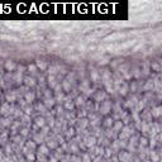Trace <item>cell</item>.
I'll return each instance as SVG.
<instances>
[{"label":"cell","mask_w":162,"mask_h":162,"mask_svg":"<svg viewBox=\"0 0 162 162\" xmlns=\"http://www.w3.org/2000/svg\"><path fill=\"white\" fill-rule=\"evenodd\" d=\"M5 99H6V103L13 104L15 100L18 99L17 91H15V90H6V91H5Z\"/></svg>","instance_id":"cell-1"},{"label":"cell","mask_w":162,"mask_h":162,"mask_svg":"<svg viewBox=\"0 0 162 162\" xmlns=\"http://www.w3.org/2000/svg\"><path fill=\"white\" fill-rule=\"evenodd\" d=\"M105 152H106V153H105V156H106V157H110V156H111V149H110V148H106V149H105Z\"/></svg>","instance_id":"cell-25"},{"label":"cell","mask_w":162,"mask_h":162,"mask_svg":"<svg viewBox=\"0 0 162 162\" xmlns=\"http://www.w3.org/2000/svg\"><path fill=\"white\" fill-rule=\"evenodd\" d=\"M0 100H1V96H0Z\"/></svg>","instance_id":"cell-30"},{"label":"cell","mask_w":162,"mask_h":162,"mask_svg":"<svg viewBox=\"0 0 162 162\" xmlns=\"http://www.w3.org/2000/svg\"><path fill=\"white\" fill-rule=\"evenodd\" d=\"M57 160L55 158V157H52V158H49V162H56Z\"/></svg>","instance_id":"cell-28"},{"label":"cell","mask_w":162,"mask_h":162,"mask_svg":"<svg viewBox=\"0 0 162 162\" xmlns=\"http://www.w3.org/2000/svg\"><path fill=\"white\" fill-rule=\"evenodd\" d=\"M81 162H91L90 161V157H89L87 153H85V155L82 156V161H81Z\"/></svg>","instance_id":"cell-22"},{"label":"cell","mask_w":162,"mask_h":162,"mask_svg":"<svg viewBox=\"0 0 162 162\" xmlns=\"http://www.w3.org/2000/svg\"><path fill=\"white\" fill-rule=\"evenodd\" d=\"M0 162H6L5 160H0Z\"/></svg>","instance_id":"cell-29"},{"label":"cell","mask_w":162,"mask_h":162,"mask_svg":"<svg viewBox=\"0 0 162 162\" xmlns=\"http://www.w3.org/2000/svg\"><path fill=\"white\" fill-rule=\"evenodd\" d=\"M79 125L81 127V128H85L87 124H89V122H87V119H81V120H79Z\"/></svg>","instance_id":"cell-20"},{"label":"cell","mask_w":162,"mask_h":162,"mask_svg":"<svg viewBox=\"0 0 162 162\" xmlns=\"http://www.w3.org/2000/svg\"><path fill=\"white\" fill-rule=\"evenodd\" d=\"M34 123H36L37 128H43V127L46 125V118L44 117H38V118H36Z\"/></svg>","instance_id":"cell-5"},{"label":"cell","mask_w":162,"mask_h":162,"mask_svg":"<svg viewBox=\"0 0 162 162\" xmlns=\"http://www.w3.org/2000/svg\"><path fill=\"white\" fill-rule=\"evenodd\" d=\"M37 67H38V68H41V70H46V67H47V63H46L44 61L37 60Z\"/></svg>","instance_id":"cell-13"},{"label":"cell","mask_w":162,"mask_h":162,"mask_svg":"<svg viewBox=\"0 0 162 162\" xmlns=\"http://www.w3.org/2000/svg\"><path fill=\"white\" fill-rule=\"evenodd\" d=\"M127 90H128V86L125 84H123V87H119V92L122 95H127Z\"/></svg>","instance_id":"cell-18"},{"label":"cell","mask_w":162,"mask_h":162,"mask_svg":"<svg viewBox=\"0 0 162 162\" xmlns=\"http://www.w3.org/2000/svg\"><path fill=\"white\" fill-rule=\"evenodd\" d=\"M99 79H100V77H99V74H98V72H96L95 70L91 71V81H92V82H98Z\"/></svg>","instance_id":"cell-14"},{"label":"cell","mask_w":162,"mask_h":162,"mask_svg":"<svg viewBox=\"0 0 162 162\" xmlns=\"http://www.w3.org/2000/svg\"><path fill=\"white\" fill-rule=\"evenodd\" d=\"M141 144L146 146V144H147V139H146V138H142V139H141Z\"/></svg>","instance_id":"cell-27"},{"label":"cell","mask_w":162,"mask_h":162,"mask_svg":"<svg viewBox=\"0 0 162 162\" xmlns=\"http://www.w3.org/2000/svg\"><path fill=\"white\" fill-rule=\"evenodd\" d=\"M24 98H25V101L30 104V103L34 101V99H36V94H34L33 91H27L24 94Z\"/></svg>","instance_id":"cell-4"},{"label":"cell","mask_w":162,"mask_h":162,"mask_svg":"<svg viewBox=\"0 0 162 162\" xmlns=\"http://www.w3.org/2000/svg\"><path fill=\"white\" fill-rule=\"evenodd\" d=\"M0 94H1V91H0Z\"/></svg>","instance_id":"cell-31"},{"label":"cell","mask_w":162,"mask_h":162,"mask_svg":"<svg viewBox=\"0 0 162 162\" xmlns=\"http://www.w3.org/2000/svg\"><path fill=\"white\" fill-rule=\"evenodd\" d=\"M19 132H20L22 136H27V134H28V132H29V129L28 128H23L22 130H19Z\"/></svg>","instance_id":"cell-23"},{"label":"cell","mask_w":162,"mask_h":162,"mask_svg":"<svg viewBox=\"0 0 162 162\" xmlns=\"http://www.w3.org/2000/svg\"><path fill=\"white\" fill-rule=\"evenodd\" d=\"M56 104V99L55 98H49V99H44V103H43V105L46 106V108H52L53 105Z\"/></svg>","instance_id":"cell-7"},{"label":"cell","mask_w":162,"mask_h":162,"mask_svg":"<svg viewBox=\"0 0 162 162\" xmlns=\"http://www.w3.org/2000/svg\"><path fill=\"white\" fill-rule=\"evenodd\" d=\"M24 85L27 87H32V86H34L36 85V80H34V77H30V76H27V77H24Z\"/></svg>","instance_id":"cell-6"},{"label":"cell","mask_w":162,"mask_h":162,"mask_svg":"<svg viewBox=\"0 0 162 162\" xmlns=\"http://www.w3.org/2000/svg\"><path fill=\"white\" fill-rule=\"evenodd\" d=\"M76 105H77V106H80V105H84V104H85V98H84V96H79V98L77 99H76Z\"/></svg>","instance_id":"cell-16"},{"label":"cell","mask_w":162,"mask_h":162,"mask_svg":"<svg viewBox=\"0 0 162 162\" xmlns=\"http://www.w3.org/2000/svg\"><path fill=\"white\" fill-rule=\"evenodd\" d=\"M94 162H103V158H101V156H96L95 158H94Z\"/></svg>","instance_id":"cell-26"},{"label":"cell","mask_w":162,"mask_h":162,"mask_svg":"<svg viewBox=\"0 0 162 162\" xmlns=\"http://www.w3.org/2000/svg\"><path fill=\"white\" fill-rule=\"evenodd\" d=\"M44 95H46V99H49V98L52 96L51 90H46V91H44Z\"/></svg>","instance_id":"cell-24"},{"label":"cell","mask_w":162,"mask_h":162,"mask_svg":"<svg viewBox=\"0 0 162 162\" xmlns=\"http://www.w3.org/2000/svg\"><path fill=\"white\" fill-rule=\"evenodd\" d=\"M65 106H66L67 109H72V108H74V101H72V100L66 99V104H65Z\"/></svg>","instance_id":"cell-19"},{"label":"cell","mask_w":162,"mask_h":162,"mask_svg":"<svg viewBox=\"0 0 162 162\" xmlns=\"http://www.w3.org/2000/svg\"><path fill=\"white\" fill-rule=\"evenodd\" d=\"M28 70L32 72V74H34V72H37V66H36V65H29V66H28Z\"/></svg>","instance_id":"cell-21"},{"label":"cell","mask_w":162,"mask_h":162,"mask_svg":"<svg viewBox=\"0 0 162 162\" xmlns=\"http://www.w3.org/2000/svg\"><path fill=\"white\" fill-rule=\"evenodd\" d=\"M122 127H123V123H122V120H119V122H115V124L113 125V129L115 132H119V130L122 129Z\"/></svg>","instance_id":"cell-15"},{"label":"cell","mask_w":162,"mask_h":162,"mask_svg":"<svg viewBox=\"0 0 162 162\" xmlns=\"http://www.w3.org/2000/svg\"><path fill=\"white\" fill-rule=\"evenodd\" d=\"M25 147L28 148L29 151H32V152H33L34 149H36V142H34V141H28V142L25 143Z\"/></svg>","instance_id":"cell-10"},{"label":"cell","mask_w":162,"mask_h":162,"mask_svg":"<svg viewBox=\"0 0 162 162\" xmlns=\"http://www.w3.org/2000/svg\"><path fill=\"white\" fill-rule=\"evenodd\" d=\"M104 125L105 127H108V128H113V125H114V119L113 118H110V117H108L106 119H105V122H104Z\"/></svg>","instance_id":"cell-9"},{"label":"cell","mask_w":162,"mask_h":162,"mask_svg":"<svg viewBox=\"0 0 162 162\" xmlns=\"http://www.w3.org/2000/svg\"><path fill=\"white\" fill-rule=\"evenodd\" d=\"M48 85H49L51 87H55V86H56V81H55V76H53V75L48 77Z\"/></svg>","instance_id":"cell-17"},{"label":"cell","mask_w":162,"mask_h":162,"mask_svg":"<svg viewBox=\"0 0 162 162\" xmlns=\"http://www.w3.org/2000/svg\"><path fill=\"white\" fill-rule=\"evenodd\" d=\"M95 144H96V138L95 137H90L87 139V142H86L87 147H95Z\"/></svg>","instance_id":"cell-11"},{"label":"cell","mask_w":162,"mask_h":162,"mask_svg":"<svg viewBox=\"0 0 162 162\" xmlns=\"http://www.w3.org/2000/svg\"><path fill=\"white\" fill-rule=\"evenodd\" d=\"M103 99H105V92H104V91H98V92H96V95H95L96 101H100V100H103Z\"/></svg>","instance_id":"cell-12"},{"label":"cell","mask_w":162,"mask_h":162,"mask_svg":"<svg viewBox=\"0 0 162 162\" xmlns=\"http://www.w3.org/2000/svg\"><path fill=\"white\" fill-rule=\"evenodd\" d=\"M38 153H41V155L47 156L48 153H49V148L47 147V146H41V147L38 148Z\"/></svg>","instance_id":"cell-8"},{"label":"cell","mask_w":162,"mask_h":162,"mask_svg":"<svg viewBox=\"0 0 162 162\" xmlns=\"http://www.w3.org/2000/svg\"><path fill=\"white\" fill-rule=\"evenodd\" d=\"M110 110H111V103L109 100H105L104 103H101V105H100V113L105 115V114L109 113Z\"/></svg>","instance_id":"cell-2"},{"label":"cell","mask_w":162,"mask_h":162,"mask_svg":"<svg viewBox=\"0 0 162 162\" xmlns=\"http://www.w3.org/2000/svg\"><path fill=\"white\" fill-rule=\"evenodd\" d=\"M17 67H18L17 63H15L13 60H8V61H5V68H6V71L11 72V71H14Z\"/></svg>","instance_id":"cell-3"}]
</instances>
